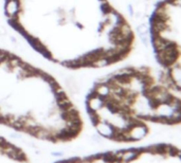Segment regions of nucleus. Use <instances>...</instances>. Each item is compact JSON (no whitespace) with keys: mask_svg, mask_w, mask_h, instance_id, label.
Segmentation results:
<instances>
[{"mask_svg":"<svg viewBox=\"0 0 181 163\" xmlns=\"http://www.w3.org/2000/svg\"><path fill=\"white\" fill-rule=\"evenodd\" d=\"M139 150L137 149H131V150H126V152H122V155H121V160L125 161V162H128V161L134 159L137 156L139 155Z\"/></svg>","mask_w":181,"mask_h":163,"instance_id":"8","label":"nucleus"},{"mask_svg":"<svg viewBox=\"0 0 181 163\" xmlns=\"http://www.w3.org/2000/svg\"><path fill=\"white\" fill-rule=\"evenodd\" d=\"M5 56H7V54H5V52H2L1 50H0V64H1L2 62H5V58H7Z\"/></svg>","mask_w":181,"mask_h":163,"instance_id":"11","label":"nucleus"},{"mask_svg":"<svg viewBox=\"0 0 181 163\" xmlns=\"http://www.w3.org/2000/svg\"><path fill=\"white\" fill-rule=\"evenodd\" d=\"M95 127L98 129V134L101 136L106 137V138H112V136L114 134V131H116V127H113L111 124L107 123V122L98 121V123L95 124Z\"/></svg>","mask_w":181,"mask_h":163,"instance_id":"4","label":"nucleus"},{"mask_svg":"<svg viewBox=\"0 0 181 163\" xmlns=\"http://www.w3.org/2000/svg\"><path fill=\"white\" fill-rule=\"evenodd\" d=\"M94 92L98 94V96L103 98L104 100L109 98V95L111 94V88L108 84H98L96 88L94 89Z\"/></svg>","mask_w":181,"mask_h":163,"instance_id":"7","label":"nucleus"},{"mask_svg":"<svg viewBox=\"0 0 181 163\" xmlns=\"http://www.w3.org/2000/svg\"><path fill=\"white\" fill-rule=\"evenodd\" d=\"M126 131H127L130 141H136V140L142 139L146 134H147V127H146L144 124L137 122V123L134 124L131 127L128 128Z\"/></svg>","mask_w":181,"mask_h":163,"instance_id":"2","label":"nucleus"},{"mask_svg":"<svg viewBox=\"0 0 181 163\" xmlns=\"http://www.w3.org/2000/svg\"><path fill=\"white\" fill-rule=\"evenodd\" d=\"M58 163H65V162H58Z\"/></svg>","mask_w":181,"mask_h":163,"instance_id":"13","label":"nucleus"},{"mask_svg":"<svg viewBox=\"0 0 181 163\" xmlns=\"http://www.w3.org/2000/svg\"><path fill=\"white\" fill-rule=\"evenodd\" d=\"M104 105H105V100L98 96L93 90V92L88 96V111L98 112L104 107Z\"/></svg>","mask_w":181,"mask_h":163,"instance_id":"3","label":"nucleus"},{"mask_svg":"<svg viewBox=\"0 0 181 163\" xmlns=\"http://www.w3.org/2000/svg\"><path fill=\"white\" fill-rule=\"evenodd\" d=\"M127 9H128V13H129V15H130V16H134V8H132V5H128Z\"/></svg>","mask_w":181,"mask_h":163,"instance_id":"12","label":"nucleus"},{"mask_svg":"<svg viewBox=\"0 0 181 163\" xmlns=\"http://www.w3.org/2000/svg\"><path fill=\"white\" fill-rule=\"evenodd\" d=\"M157 56H158V60L160 62V64L168 68L173 64L176 63V60L178 59L179 48L175 44H173L172 46L165 48L162 51L157 52Z\"/></svg>","mask_w":181,"mask_h":163,"instance_id":"1","label":"nucleus"},{"mask_svg":"<svg viewBox=\"0 0 181 163\" xmlns=\"http://www.w3.org/2000/svg\"><path fill=\"white\" fill-rule=\"evenodd\" d=\"M140 36V39H141V43H142V45L144 46V47L148 48V46H149V40H150V35L149 33H146V34H141Z\"/></svg>","mask_w":181,"mask_h":163,"instance_id":"10","label":"nucleus"},{"mask_svg":"<svg viewBox=\"0 0 181 163\" xmlns=\"http://www.w3.org/2000/svg\"><path fill=\"white\" fill-rule=\"evenodd\" d=\"M168 75L172 82L176 86L180 87V80H181V68L179 64H173L168 67Z\"/></svg>","mask_w":181,"mask_h":163,"instance_id":"6","label":"nucleus"},{"mask_svg":"<svg viewBox=\"0 0 181 163\" xmlns=\"http://www.w3.org/2000/svg\"><path fill=\"white\" fill-rule=\"evenodd\" d=\"M20 11V2L19 0H7L5 7V15L8 17H13L16 16Z\"/></svg>","mask_w":181,"mask_h":163,"instance_id":"5","label":"nucleus"},{"mask_svg":"<svg viewBox=\"0 0 181 163\" xmlns=\"http://www.w3.org/2000/svg\"><path fill=\"white\" fill-rule=\"evenodd\" d=\"M149 31H150V28L146 23H140V25L137 26V32H138L139 35H141V34L149 33Z\"/></svg>","mask_w":181,"mask_h":163,"instance_id":"9","label":"nucleus"}]
</instances>
